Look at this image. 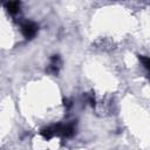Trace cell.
<instances>
[{"label":"cell","mask_w":150,"mask_h":150,"mask_svg":"<svg viewBox=\"0 0 150 150\" xmlns=\"http://www.w3.org/2000/svg\"><path fill=\"white\" fill-rule=\"evenodd\" d=\"M139 60L142 61V63H143V66L150 71V57H146V56H141L139 57Z\"/></svg>","instance_id":"obj_3"},{"label":"cell","mask_w":150,"mask_h":150,"mask_svg":"<svg viewBox=\"0 0 150 150\" xmlns=\"http://www.w3.org/2000/svg\"><path fill=\"white\" fill-rule=\"evenodd\" d=\"M6 7L8 9V12L11 14H15L19 12V8H20V4L16 2V1H11V2H7L6 4Z\"/></svg>","instance_id":"obj_2"},{"label":"cell","mask_w":150,"mask_h":150,"mask_svg":"<svg viewBox=\"0 0 150 150\" xmlns=\"http://www.w3.org/2000/svg\"><path fill=\"white\" fill-rule=\"evenodd\" d=\"M21 32L23 34L25 38L27 39H32L35 36L36 32H38V26L34 23V22H30V21H26L25 23H22L21 26Z\"/></svg>","instance_id":"obj_1"}]
</instances>
